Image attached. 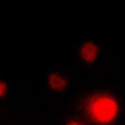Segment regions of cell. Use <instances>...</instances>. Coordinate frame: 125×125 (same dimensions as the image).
Returning a JSON list of instances; mask_svg holds the SVG:
<instances>
[{
	"label": "cell",
	"instance_id": "cell-1",
	"mask_svg": "<svg viewBox=\"0 0 125 125\" xmlns=\"http://www.w3.org/2000/svg\"><path fill=\"white\" fill-rule=\"evenodd\" d=\"M88 118L98 125H110L118 119L119 101L110 93H95L84 103Z\"/></svg>",
	"mask_w": 125,
	"mask_h": 125
},
{
	"label": "cell",
	"instance_id": "cell-3",
	"mask_svg": "<svg viewBox=\"0 0 125 125\" xmlns=\"http://www.w3.org/2000/svg\"><path fill=\"white\" fill-rule=\"evenodd\" d=\"M46 84L51 90L60 91L62 89H65L68 81L61 74H59V73H51V74H49L48 78H46Z\"/></svg>",
	"mask_w": 125,
	"mask_h": 125
},
{
	"label": "cell",
	"instance_id": "cell-2",
	"mask_svg": "<svg viewBox=\"0 0 125 125\" xmlns=\"http://www.w3.org/2000/svg\"><path fill=\"white\" fill-rule=\"evenodd\" d=\"M79 55H80L83 61L89 62V64L93 62L98 56V46H96V44L93 43V41L84 43L79 49Z\"/></svg>",
	"mask_w": 125,
	"mask_h": 125
},
{
	"label": "cell",
	"instance_id": "cell-4",
	"mask_svg": "<svg viewBox=\"0 0 125 125\" xmlns=\"http://www.w3.org/2000/svg\"><path fill=\"white\" fill-rule=\"evenodd\" d=\"M6 91H8L6 84H5L4 81H1V80H0V98H3V96H5V94H6Z\"/></svg>",
	"mask_w": 125,
	"mask_h": 125
},
{
	"label": "cell",
	"instance_id": "cell-5",
	"mask_svg": "<svg viewBox=\"0 0 125 125\" xmlns=\"http://www.w3.org/2000/svg\"><path fill=\"white\" fill-rule=\"evenodd\" d=\"M66 125H84V124L80 123V121H78V120H69V121L66 123Z\"/></svg>",
	"mask_w": 125,
	"mask_h": 125
}]
</instances>
